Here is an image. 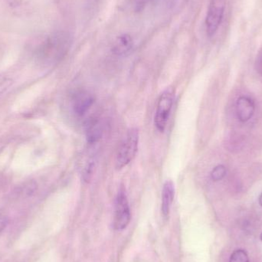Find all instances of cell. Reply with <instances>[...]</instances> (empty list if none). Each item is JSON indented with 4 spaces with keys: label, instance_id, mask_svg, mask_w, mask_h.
Returning <instances> with one entry per match:
<instances>
[{
    "label": "cell",
    "instance_id": "277c9868",
    "mask_svg": "<svg viewBox=\"0 0 262 262\" xmlns=\"http://www.w3.org/2000/svg\"><path fill=\"white\" fill-rule=\"evenodd\" d=\"M130 209L128 199L124 187H121L115 200V219L114 228L115 230L125 229L130 222Z\"/></svg>",
    "mask_w": 262,
    "mask_h": 262
},
{
    "label": "cell",
    "instance_id": "2e32d148",
    "mask_svg": "<svg viewBox=\"0 0 262 262\" xmlns=\"http://www.w3.org/2000/svg\"><path fill=\"white\" fill-rule=\"evenodd\" d=\"M187 0H161L168 9H176L183 6Z\"/></svg>",
    "mask_w": 262,
    "mask_h": 262
},
{
    "label": "cell",
    "instance_id": "9a60e30c",
    "mask_svg": "<svg viewBox=\"0 0 262 262\" xmlns=\"http://www.w3.org/2000/svg\"><path fill=\"white\" fill-rule=\"evenodd\" d=\"M94 168H95V163L93 160H89L83 170V180L84 181L88 182L90 180L91 177L93 175Z\"/></svg>",
    "mask_w": 262,
    "mask_h": 262
},
{
    "label": "cell",
    "instance_id": "6da1fadb",
    "mask_svg": "<svg viewBox=\"0 0 262 262\" xmlns=\"http://www.w3.org/2000/svg\"><path fill=\"white\" fill-rule=\"evenodd\" d=\"M72 36L64 31L49 35L35 50V58L43 64H53L67 53L72 44Z\"/></svg>",
    "mask_w": 262,
    "mask_h": 262
},
{
    "label": "cell",
    "instance_id": "ba28073f",
    "mask_svg": "<svg viewBox=\"0 0 262 262\" xmlns=\"http://www.w3.org/2000/svg\"><path fill=\"white\" fill-rule=\"evenodd\" d=\"M174 195H175V187L173 183L168 180L163 185V192H162V206L161 210L164 218H168L170 212L171 206L173 202Z\"/></svg>",
    "mask_w": 262,
    "mask_h": 262
},
{
    "label": "cell",
    "instance_id": "9c48e42d",
    "mask_svg": "<svg viewBox=\"0 0 262 262\" xmlns=\"http://www.w3.org/2000/svg\"><path fill=\"white\" fill-rule=\"evenodd\" d=\"M134 46V40L128 34H123L115 40L112 46V52L117 55H124L130 52Z\"/></svg>",
    "mask_w": 262,
    "mask_h": 262
},
{
    "label": "cell",
    "instance_id": "30bf717a",
    "mask_svg": "<svg viewBox=\"0 0 262 262\" xmlns=\"http://www.w3.org/2000/svg\"><path fill=\"white\" fill-rule=\"evenodd\" d=\"M88 143L95 144L101 137V127L100 123L97 120H91L87 125L86 130Z\"/></svg>",
    "mask_w": 262,
    "mask_h": 262
},
{
    "label": "cell",
    "instance_id": "7c38bea8",
    "mask_svg": "<svg viewBox=\"0 0 262 262\" xmlns=\"http://www.w3.org/2000/svg\"><path fill=\"white\" fill-rule=\"evenodd\" d=\"M226 175V169L223 165H218L212 169L211 172V178L213 181H220L223 180Z\"/></svg>",
    "mask_w": 262,
    "mask_h": 262
},
{
    "label": "cell",
    "instance_id": "52a82bcc",
    "mask_svg": "<svg viewBox=\"0 0 262 262\" xmlns=\"http://www.w3.org/2000/svg\"><path fill=\"white\" fill-rule=\"evenodd\" d=\"M255 111V103L249 97L242 96L237 100V117L241 122L246 123L249 121L253 117Z\"/></svg>",
    "mask_w": 262,
    "mask_h": 262
},
{
    "label": "cell",
    "instance_id": "7a4b0ae2",
    "mask_svg": "<svg viewBox=\"0 0 262 262\" xmlns=\"http://www.w3.org/2000/svg\"><path fill=\"white\" fill-rule=\"evenodd\" d=\"M138 144L139 131L137 128L130 129L118 149L116 157L117 169H123L134 160L138 149Z\"/></svg>",
    "mask_w": 262,
    "mask_h": 262
},
{
    "label": "cell",
    "instance_id": "5bb4252c",
    "mask_svg": "<svg viewBox=\"0 0 262 262\" xmlns=\"http://www.w3.org/2000/svg\"><path fill=\"white\" fill-rule=\"evenodd\" d=\"M152 0H129L132 9L136 12L143 10Z\"/></svg>",
    "mask_w": 262,
    "mask_h": 262
},
{
    "label": "cell",
    "instance_id": "5b68a950",
    "mask_svg": "<svg viewBox=\"0 0 262 262\" xmlns=\"http://www.w3.org/2000/svg\"><path fill=\"white\" fill-rule=\"evenodd\" d=\"M226 6V0H211L206 17V32L209 37L213 36L218 31L223 19Z\"/></svg>",
    "mask_w": 262,
    "mask_h": 262
},
{
    "label": "cell",
    "instance_id": "ffe728a7",
    "mask_svg": "<svg viewBox=\"0 0 262 262\" xmlns=\"http://www.w3.org/2000/svg\"><path fill=\"white\" fill-rule=\"evenodd\" d=\"M260 238H261V240L262 241V232H261V235H260Z\"/></svg>",
    "mask_w": 262,
    "mask_h": 262
},
{
    "label": "cell",
    "instance_id": "8fae6325",
    "mask_svg": "<svg viewBox=\"0 0 262 262\" xmlns=\"http://www.w3.org/2000/svg\"><path fill=\"white\" fill-rule=\"evenodd\" d=\"M229 262H249V255L246 251L238 249L231 255Z\"/></svg>",
    "mask_w": 262,
    "mask_h": 262
},
{
    "label": "cell",
    "instance_id": "e0dca14e",
    "mask_svg": "<svg viewBox=\"0 0 262 262\" xmlns=\"http://www.w3.org/2000/svg\"><path fill=\"white\" fill-rule=\"evenodd\" d=\"M8 223H9V220H8L7 216L0 212V233L6 229Z\"/></svg>",
    "mask_w": 262,
    "mask_h": 262
},
{
    "label": "cell",
    "instance_id": "d6986e66",
    "mask_svg": "<svg viewBox=\"0 0 262 262\" xmlns=\"http://www.w3.org/2000/svg\"><path fill=\"white\" fill-rule=\"evenodd\" d=\"M258 202H259V204L262 206V193L260 195L259 199H258Z\"/></svg>",
    "mask_w": 262,
    "mask_h": 262
},
{
    "label": "cell",
    "instance_id": "ac0fdd59",
    "mask_svg": "<svg viewBox=\"0 0 262 262\" xmlns=\"http://www.w3.org/2000/svg\"><path fill=\"white\" fill-rule=\"evenodd\" d=\"M255 68H256L257 72L262 75V52L258 54V57L255 61Z\"/></svg>",
    "mask_w": 262,
    "mask_h": 262
},
{
    "label": "cell",
    "instance_id": "4fadbf2b",
    "mask_svg": "<svg viewBox=\"0 0 262 262\" xmlns=\"http://www.w3.org/2000/svg\"><path fill=\"white\" fill-rule=\"evenodd\" d=\"M12 83L13 81L12 78L4 75H0V95L7 92L9 88L12 86Z\"/></svg>",
    "mask_w": 262,
    "mask_h": 262
},
{
    "label": "cell",
    "instance_id": "8992f818",
    "mask_svg": "<svg viewBox=\"0 0 262 262\" xmlns=\"http://www.w3.org/2000/svg\"><path fill=\"white\" fill-rule=\"evenodd\" d=\"M93 95L86 91H78L72 98V110L78 117L84 116L94 104Z\"/></svg>",
    "mask_w": 262,
    "mask_h": 262
},
{
    "label": "cell",
    "instance_id": "3957f363",
    "mask_svg": "<svg viewBox=\"0 0 262 262\" xmlns=\"http://www.w3.org/2000/svg\"><path fill=\"white\" fill-rule=\"evenodd\" d=\"M175 93L173 89H167L160 95L157 103L154 123L157 130L163 132L167 125L173 105Z\"/></svg>",
    "mask_w": 262,
    "mask_h": 262
}]
</instances>
